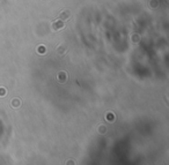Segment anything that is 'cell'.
I'll return each instance as SVG.
<instances>
[{"label": "cell", "instance_id": "1", "mask_svg": "<svg viewBox=\"0 0 169 165\" xmlns=\"http://www.w3.org/2000/svg\"><path fill=\"white\" fill-rule=\"evenodd\" d=\"M67 80H68V75H67L66 72H59L57 75V81L60 83H64L66 82Z\"/></svg>", "mask_w": 169, "mask_h": 165}, {"label": "cell", "instance_id": "2", "mask_svg": "<svg viewBox=\"0 0 169 165\" xmlns=\"http://www.w3.org/2000/svg\"><path fill=\"white\" fill-rule=\"evenodd\" d=\"M64 28V22H63V20H57V21L53 22V24H52V29H53L54 31H59L60 29H63Z\"/></svg>", "mask_w": 169, "mask_h": 165}, {"label": "cell", "instance_id": "3", "mask_svg": "<svg viewBox=\"0 0 169 165\" xmlns=\"http://www.w3.org/2000/svg\"><path fill=\"white\" fill-rule=\"evenodd\" d=\"M70 16H71V13H70V10L68 9H64V10H62V13L59 14V19L60 20H67V19H70Z\"/></svg>", "mask_w": 169, "mask_h": 165}, {"label": "cell", "instance_id": "4", "mask_svg": "<svg viewBox=\"0 0 169 165\" xmlns=\"http://www.w3.org/2000/svg\"><path fill=\"white\" fill-rule=\"evenodd\" d=\"M11 104H12L13 107H19V106L21 105V100L19 99V98H14V99L11 102Z\"/></svg>", "mask_w": 169, "mask_h": 165}, {"label": "cell", "instance_id": "5", "mask_svg": "<svg viewBox=\"0 0 169 165\" xmlns=\"http://www.w3.org/2000/svg\"><path fill=\"white\" fill-rule=\"evenodd\" d=\"M57 52L59 53V54H64V53L66 52V49L64 48L63 45H59V46L57 48Z\"/></svg>", "mask_w": 169, "mask_h": 165}, {"label": "cell", "instance_id": "6", "mask_svg": "<svg viewBox=\"0 0 169 165\" xmlns=\"http://www.w3.org/2000/svg\"><path fill=\"white\" fill-rule=\"evenodd\" d=\"M37 53H41V54H44L45 53V46L44 45H41L37 48Z\"/></svg>", "mask_w": 169, "mask_h": 165}, {"label": "cell", "instance_id": "7", "mask_svg": "<svg viewBox=\"0 0 169 165\" xmlns=\"http://www.w3.org/2000/svg\"><path fill=\"white\" fill-rule=\"evenodd\" d=\"M6 89L5 88H0V97H5V95H6Z\"/></svg>", "mask_w": 169, "mask_h": 165}]
</instances>
